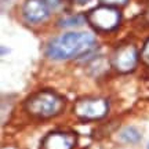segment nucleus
Listing matches in <instances>:
<instances>
[{"label":"nucleus","instance_id":"f257e3e1","mask_svg":"<svg viewBox=\"0 0 149 149\" xmlns=\"http://www.w3.org/2000/svg\"><path fill=\"white\" fill-rule=\"evenodd\" d=\"M97 47L95 37L88 32H68L48 42L46 54L51 59L79 58Z\"/></svg>","mask_w":149,"mask_h":149},{"label":"nucleus","instance_id":"f03ea898","mask_svg":"<svg viewBox=\"0 0 149 149\" xmlns=\"http://www.w3.org/2000/svg\"><path fill=\"white\" fill-rule=\"evenodd\" d=\"M65 108V100L51 90H42L26 98L24 109L28 115L37 119H51L59 115Z\"/></svg>","mask_w":149,"mask_h":149},{"label":"nucleus","instance_id":"7ed1b4c3","mask_svg":"<svg viewBox=\"0 0 149 149\" xmlns=\"http://www.w3.org/2000/svg\"><path fill=\"white\" fill-rule=\"evenodd\" d=\"M86 17L91 26L101 32H111L116 29L122 19V14L117 10V7L107 4H101L90 10Z\"/></svg>","mask_w":149,"mask_h":149},{"label":"nucleus","instance_id":"20e7f679","mask_svg":"<svg viewBox=\"0 0 149 149\" xmlns=\"http://www.w3.org/2000/svg\"><path fill=\"white\" fill-rule=\"evenodd\" d=\"M109 111V102L107 98L102 97H86L80 98L74 104L73 112L74 115L81 120H100L107 116Z\"/></svg>","mask_w":149,"mask_h":149},{"label":"nucleus","instance_id":"39448f33","mask_svg":"<svg viewBox=\"0 0 149 149\" xmlns=\"http://www.w3.org/2000/svg\"><path fill=\"white\" fill-rule=\"evenodd\" d=\"M138 64V51L133 44L117 47L112 57V65L119 73H130Z\"/></svg>","mask_w":149,"mask_h":149},{"label":"nucleus","instance_id":"423d86ee","mask_svg":"<svg viewBox=\"0 0 149 149\" xmlns=\"http://www.w3.org/2000/svg\"><path fill=\"white\" fill-rule=\"evenodd\" d=\"M77 144V135L72 131L55 130L48 133L42 141V149H73Z\"/></svg>","mask_w":149,"mask_h":149},{"label":"nucleus","instance_id":"0eeeda50","mask_svg":"<svg viewBox=\"0 0 149 149\" xmlns=\"http://www.w3.org/2000/svg\"><path fill=\"white\" fill-rule=\"evenodd\" d=\"M22 14L28 22L39 24L48 17L50 7L46 0H25L22 7Z\"/></svg>","mask_w":149,"mask_h":149},{"label":"nucleus","instance_id":"6e6552de","mask_svg":"<svg viewBox=\"0 0 149 149\" xmlns=\"http://www.w3.org/2000/svg\"><path fill=\"white\" fill-rule=\"evenodd\" d=\"M141 133L135 127H126L120 131V139L127 144H137L141 141Z\"/></svg>","mask_w":149,"mask_h":149},{"label":"nucleus","instance_id":"1a4fd4ad","mask_svg":"<svg viewBox=\"0 0 149 149\" xmlns=\"http://www.w3.org/2000/svg\"><path fill=\"white\" fill-rule=\"evenodd\" d=\"M84 21H87V17L81 15V14H74V15L64 17L62 19H59V26L62 28H73V26H80L83 25Z\"/></svg>","mask_w":149,"mask_h":149},{"label":"nucleus","instance_id":"9d476101","mask_svg":"<svg viewBox=\"0 0 149 149\" xmlns=\"http://www.w3.org/2000/svg\"><path fill=\"white\" fill-rule=\"evenodd\" d=\"M141 59H142V62L146 65H149V39L145 42L144 47H142V50H141Z\"/></svg>","mask_w":149,"mask_h":149},{"label":"nucleus","instance_id":"9b49d317","mask_svg":"<svg viewBox=\"0 0 149 149\" xmlns=\"http://www.w3.org/2000/svg\"><path fill=\"white\" fill-rule=\"evenodd\" d=\"M102 4L112 6V7H117V6H124L128 0H101Z\"/></svg>","mask_w":149,"mask_h":149},{"label":"nucleus","instance_id":"f8f14e48","mask_svg":"<svg viewBox=\"0 0 149 149\" xmlns=\"http://www.w3.org/2000/svg\"><path fill=\"white\" fill-rule=\"evenodd\" d=\"M50 8H59L66 0H46Z\"/></svg>","mask_w":149,"mask_h":149},{"label":"nucleus","instance_id":"ddd939ff","mask_svg":"<svg viewBox=\"0 0 149 149\" xmlns=\"http://www.w3.org/2000/svg\"><path fill=\"white\" fill-rule=\"evenodd\" d=\"M145 19H146V22L149 24V7L146 8V11H145Z\"/></svg>","mask_w":149,"mask_h":149},{"label":"nucleus","instance_id":"4468645a","mask_svg":"<svg viewBox=\"0 0 149 149\" xmlns=\"http://www.w3.org/2000/svg\"><path fill=\"white\" fill-rule=\"evenodd\" d=\"M76 1H77L79 4H86V3H88L90 0H76Z\"/></svg>","mask_w":149,"mask_h":149},{"label":"nucleus","instance_id":"2eb2a0df","mask_svg":"<svg viewBox=\"0 0 149 149\" xmlns=\"http://www.w3.org/2000/svg\"><path fill=\"white\" fill-rule=\"evenodd\" d=\"M148 149H149V144H148Z\"/></svg>","mask_w":149,"mask_h":149}]
</instances>
